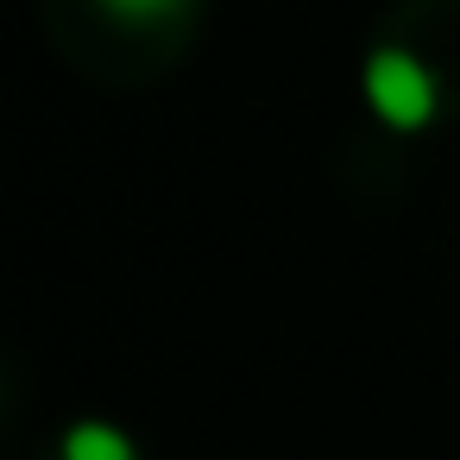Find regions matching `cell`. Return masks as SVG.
Instances as JSON below:
<instances>
[{
  "label": "cell",
  "instance_id": "6da1fadb",
  "mask_svg": "<svg viewBox=\"0 0 460 460\" xmlns=\"http://www.w3.org/2000/svg\"><path fill=\"white\" fill-rule=\"evenodd\" d=\"M366 102L397 133H416V127L435 120V83H429V70L410 51H378L366 64Z\"/></svg>",
  "mask_w": 460,
  "mask_h": 460
},
{
  "label": "cell",
  "instance_id": "7a4b0ae2",
  "mask_svg": "<svg viewBox=\"0 0 460 460\" xmlns=\"http://www.w3.org/2000/svg\"><path fill=\"white\" fill-rule=\"evenodd\" d=\"M58 460H139V447H133V435L114 429V422H76V429H64Z\"/></svg>",
  "mask_w": 460,
  "mask_h": 460
},
{
  "label": "cell",
  "instance_id": "3957f363",
  "mask_svg": "<svg viewBox=\"0 0 460 460\" xmlns=\"http://www.w3.org/2000/svg\"><path fill=\"white\" fill-rule=\"evenodd\" d=\"M102 7L114 20H127V26H164V20L190 13V0H102Z\"/></svg>",
  "mask_w": 460,
  "mask_h": 460
}]
</instances>
